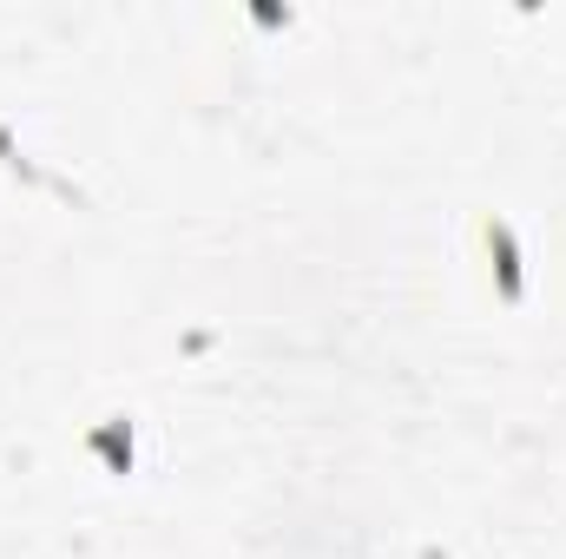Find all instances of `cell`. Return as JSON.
Segmentation results:
<instances>
[{"label":"cell","instance_id":"cell-2","mask_svg":"<svg viewBox=\"0 0 566 559\" xmlns=\"http://www.w3.org/2000/svg\"><path fill=\"white\" fill-rule=\"evenodd\" d=\"M86 447H93V454H106V467H113V474H126V467H133V421L113 415L106 428H93V434H86Z\"/></svg>","mask_w":566,"mask_h":559},{"label":"cell","instance_id":"cell-1","mask_svg":"<svg viewBox=\"0 0 566 559\" xmlns=\"http://www.w3.org/2000/svg\"><path fill=\"white\" fill-rule=\"evenodd\" d=\"M481 244H488V271H494V296L514 309L527 303V264H521V238L507 218H481Z\"/></svg>","mask_w":566,"mask_h":559}]
</instances>
